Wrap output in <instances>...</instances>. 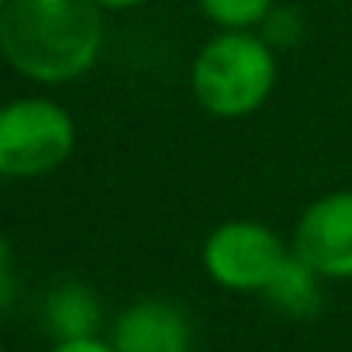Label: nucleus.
Listing matches in <instances>:
<instances>
[{
	"mask_svg": "<svg viewBox=\"0 0 352 352\" xmlns=\"http://www.w3.org/2000/svg\"><path fill=\"white\" fill-rule=\"evenodd\" d=\"M104 52V11L94 0H8L0 11V56L35 83H73Z\"/></svg>",
	"mask_w": 352,
	"mask_h": 352,
	"instance_id": "obj_1",
	"label": "nucleus"
},
{
	"mask_svg": "<svg viewBox=\"0 0 352 352\" xmlns=\"http://www.w3.org/2000/svg\"><path fill=\"white\" fill-rule=\"evenodd\" d=\"M276 49L256 32H218L190 66L194 100L221 121L256 114L276 87Z\"/></svg>",
	"mask_w": 352,
	"mask_h": 352,
	"instance_id": "obj_2",
	"label": "nucleus"
},
{
	"mask_svg": "<svg viewBox=\"0 0 352 352\" xmlns=\"http://www.w3.org/2000/svg\"><path fill=\"white\" fill-rule=\"evenodd\" d=\"M76 148L73 114L49 97H18L0 107V176L32 180L56 173Z\"/></svg>",
	"mask_w": 352,
	"mask_h": 352,
	"instance_id": "obj_3",
	"label": "nucleus"
},
{
	"mask_svg": "<svg viewBox=\"0 0 352 352\" xmlns=\"http://www.w3.org/2000/svg\"><path fill=\"white\" fill-rule=\"evenodd\" d=\"M287 256L290 249L283 245V239L270 225L252 218L221 221L201 249L204 273L218 287L235 294H263Z\"/></svg>",
	"mask_w": 352,
	"mask_h": 352,
	"instance_id": "obj_4",
	"label": "nucleus"
},
{
	"mask_svg": "<svg viewBox=\"0 0 352 352\" xmlns=\"http://www.w3.org/2000/svg\"><path fill=\"white\" fill-rule=\"evenodd\" d=\"M290 249L324 280H352V190H331L311 201Z\"/></svg>",
	"mask_w": 352,
	"mask_h": 352,
	"instance_id": "obj_5",
	"label": "nucleus"
},
{
	"mask_svg": "<svg viewBox=\"0 0 352 352\" xmlns=\"http://www.w3.org/2000/svg\"><path fill=\"white\" fill-rule=\"evenodd\" d=\"M114 352H190L194 328L180 304L145 297L128 304L111 328Z\"/></svg>",
	"mask_w": 352,
	"mask_h": 352,
	"instance_id": "obj_6",
	"label": "nucleus"
},
{
	"mask_svg": "<svg viewBox=\"0 0 352 352\" xmlns=\"http://www.w3.org/2000/svg\"><path fill=\"white\" fill-rule=\"evenodd\" d=\"M45 321L49 331L66 342V338H94L104 324V307L94 287L80 283V280H66L59 283L49 300H45Z\"/></svg>",
	"mask_w": 352,
	"mask_h": 352,
	"instance_id": "obj_7",
	"label": "nucleus"
},
{
	"mask_svg": "<svg viewBox=\"0 0 352 352\" xmlns=\"http://www.w3.org/2000/svg\"><path fill=\"white\" fill-rule=\"evenodd\" d=\"M321 283H324V276H321L318 270H311V266L290 249V256L283 259V266L276 270V276H273L270 287L263 290V297H266L276 311H283V314H290V318H314V314L321 311V304H324Z\"/></svg>",
	"mask_w": 352,
	"mask_h": 352,
	"instance_id": "obj_8",
	"label": "nucleus"
},
{
	"mask_svg": "<svg viewBox=\"0 0 352 352\" xmlns=\"http://www.w3.org/2000/svg\"><path fill=\"white\" fill-rule=\"evenodd\" d=\"M197 4L204 18L221 32H252L270 18L276 0H197Z\"/></svg>",
	"mask_w": 352,
	"mask_h": 352,
	"instance_id": "obj_9",
	"label": "nucleus"
},
{
	"mask_svg": "<svg viewBox=\"0 0 352 352\" xmlns=\"http://www.w3.org/2000/svg\"><path fill=\"white\" fill-rule=\"evenodd\" d=\"M263 32V38L280 52V49H290V45H297L300 42V35H304V25H300V18H297V11H290V8H273L270 11V18L259 25Z\"/></svg>",
	"mask_w": 352,
	"mask_h": 352,
	"instance_id": "obj_10",
	"label": "nucleus"
},
{
	"mask_svg": "<svg viewBox=\"0 0 352 352\" xmlns=\"http://www.w3.org/2000/svg\"><path fill=\"white\" fill-rule=\"evenodd\" d=\"M14 300V252L11 242L0 235V311Z\"/></svg>",
	"mask_w": 352,
	"mask_h": 352,
	"instance_id": "obj_11",
	"label": "nucleus"
},
{
	"mask_svg": "<svg viewBox=\"0 0 352 352\" xmlns=\"http://www.w3.org/2000/svg\"><path fill=\"white\" fill-rule=\"evenodd\" d=\"M52 352H114V345L104 342L100 335H94V338H66V342H56Z\"/></svg>",
	"mask_w": 352,
	"mask_h": 352,
	"instance_id": "obj_12",
	"label": "nucleus"
},
{
	"mask_svg": "<svg viewBox=\"0 0 352 352\" xmlns=\"http://www.w3.org/2000/svg\"><path fill=\"white\" fill-rule=\"evenodd\" d=\"M94 4L100 11H135V8L148 4V0H94Z\"/></svg>",
	"mask_w": 352,
	"mask_h": 352,
	"instance_id": "obj_13",
	"label": "nucleus"
},
{
	"mask_svg": "<svg viewBox=\"0 0 352 352\" xmlns=\"http://www.w3.org/2000/svg\"><path fill=\"white\" fill-rule=\"evenodd\" d=\"M4 4H8V0H0V11H4Z\"/></svg>",
	"mask_w": 352,
	"mask_h": 352,
	"instance_id": "obj_14",
	"label": "nucleus"
},
{
	"mask_svg": "<svg viewBox=\"0 0 352 352\" xmlns=\"http://www.w3.org/2000/svg\"><path fill=\"white\" fill-rule=\"evenodd\" d=\"M0 352H8V349H4V342H0Z\"/></svg>",
	"mask_w": 352,
	"mask_h": 352,
	"instance_id": "obj_15",
	"label": "nucleus"
}]
</instances>
